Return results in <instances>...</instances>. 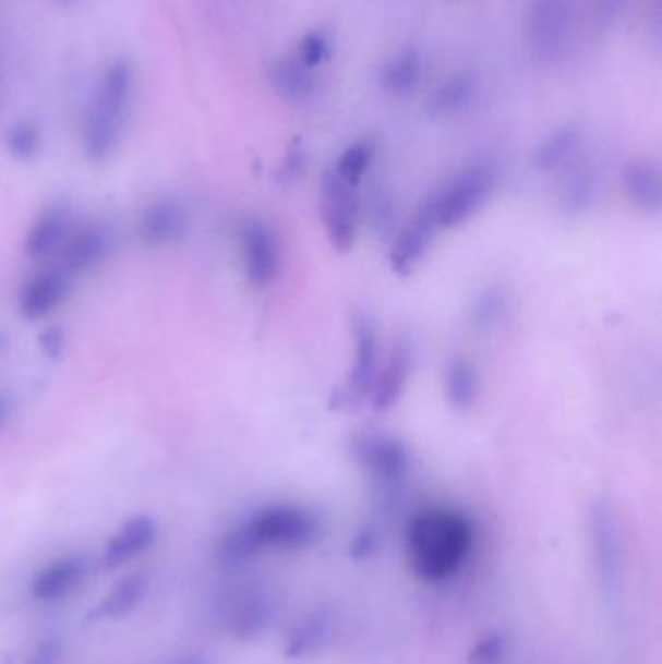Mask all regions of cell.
I'll return each instance as SVG.
<instances>
[{"label": "cell", "mask_w": 662, "mask_h": 664, "mask_svg": "<svg viewBox=\"0 0 662 664\" xmlns=\"http://www.w3.org/2000/svg\"><path fill=\"white\" fill-rule=\"evenodd\" d=\"M408 566L424 583L457 576L474 548V524L450 507H425L408 521Z\"/></svg>", "instance_id": "cell-1"}, {"label": "cell", "mask_w": 662, "mask_h": 664, "mask_svg": "<svg viewBox=\"0 0 662 664\" xmlns=\"http://www.w3.org/2000/svg\"><path fill=\"white\" fill-rule=\"evenodd\" d=\"M133 89V64L127 59L111 62L101 74L84 121V150L89 160L104 161L116 152Z\"/></svg>", "instance_id": "cell-2"}, {"label": "cell", "mask_w": 662, "mask_h": 664, "mask_svg": "<svg viewBox=\"0 0 662 664\" xmlns=\"http://www.w3.org/2000/svg\"><path fill=\"white\" fill-rule=\"evenodd\" d=\"M495 181L494 169L486 164H474L425 196L432 206L437 230H455L472 220L494 195Z\"/></svg>", "instance_id": "cell-3"}, {"label": "cell", "mask_w": 662, "mask_h": 664, "mask_svg": "<svg viewBox=\"0 0 662 664\" xmlns=\"http://www.w3.org/2000/svg\"><path fill=\"white\" fill-rule=\"evenodd\" d=\"M350 333L353 338V362L346 382L330 397V407L336 410H356L370 400L373 383L380 372V333L370 313L352 311Z\"/></svg>", "instance_id": "cell-4"}, {"label": "cell", "mask_w": 662, "mask_h": 664, "mask_svg": "<svg viewBox=\"0 0 662 664\" xmlns=\"http://www.w3.org/2000/svg\"><path fill=\"white\" fill-rule=\"evenodd\" d=\"M348 451L353 462L387 492H397L405 486L412 470V452L397 435L363 432L353 435Z\"/></svg>", "instance_id": "cell-5"}, {"label": "cell", "mask_w": 662, "mask_h": 664, "mask_svg": "<svg viewBox=\"0 0 662 664\" xmlns=\"http://www.w3.org/2000/svg\"><path fill=\"white\" fill-rule=\"evenodd\" d=\"M245 524L258 550L310 548L321 539V521L315 514L296 505H274L249 517Z\"/></svg>", "instance_id": "cell-6"}, {"label": "cell", "mask_w": 662, "mask_h": 664, "mask_svg": "<svg viewBox=\"0 0 662 664\" xmlns=\"http://www.w3.org/2000/svg\"><path fill=\"white\" fill-rule=\"evenodd\" d=\"M321 216L327 241L336 253H350L360 228V198L356 186L338 178L335 169H327L318 183Z\"/></svg>", "instance_id": "cell-7"}, {"label": "cell", "mask_w": 662, "mask_h": 664, "mask_svg": "<svg viewBox=\"0 0 662 664\" xmlns=\"http://www.w3.org/2000/svg\"><path fill=\"white\" fill-rule=\"evenodd\" d=\"M592 559L604 593L618 591L624 569V542L619 529L618 514L609 499L599 497L589 509Z\"/></svg>", "instance_id": "cell-8"}, {"label": "cell", "mask_w": 662, "mask_h": 664, "mask_svg": "<svg viewBox=\"0 0 662 664\" xmlns=\"http://www.w3.org/2000/svg\"><path fill=\"white\" fill-rule=\"evenodd\" d=\"M571 0H530L529 44L542 61H556L571 34Z\"/></svg>", "instance_id": "cell-9"}, {"label": "cell", "mask_w": 662, "mask_h": 664, "mask_svg": "<svg viewBox=\"0 0 662 664\" xmlns=\"http://www.w3.org/2000/svg\"><path fill=\"white\" fill-rule=\"evenodd\" d=\"M241 253L249 282L268 288L280 275L282 255L274 231L258 218H249L241 226Z\"/></svg>", "instance_id": "cell-10"}, {"label": "cell", "mask_w": 662, "mask_h": 664, "mask_svg": "<svg viewBox=\"0 0 662 664\" xmlns=\"http://www.w3.org/2000/svg\"><path fill=\"white\" fill-rule=\"evenodd\" d=\"M437 231L440 230L433 220L432 206L428 203V198H424V203L418 206L414 216L402 230L398 231L390 243V270L397 276L412 275L428 255Z\"/></svg>", "instance_id": "cell-11"}, {"label": "cell", "mask_w": 662, "mask_h": 664, "mask_svg": "<svg viewBox=\"0 0 662 664\" xmlns=\"http://www.w3.org/2000/svg\"><path fill=\"white\" fill-rule=\"evenodd\" d=\"M414 372V350L407 340H397L371 389L370 405L375 412H389L402 399Z\"/></svg>", "instance_id": "cell-12"}, {"label": "cell", "mask_w": 662, "mask_h": 664, "mask_svg": "<svg viewBox=\"0 0 662 664\" xmlns=\"http://www.w3.org/2000/svg\"><path fill=\"white\" fill-rule=\"evenodd\" d=\"M189 228L191 221L185 206L173 198H164L144 210L139 221V236L148 245L164 248L185 240Z\"/></svg>", "instance_id": "cell-13"}, {"label": "cell", "mask_w": 662, "mask_h": 664, "mask_svg": "<svg viewBox=\"0 0 662 664\" xmlns=\"http://www.w3.org/2000/svg\"><path fill=\"white\" fill-rule=\"evenodd\" d=\"M69 293V275L61 268H51L27 280L20 293V313L27 321L44 319L53 313Z\"/></svg>", "instance_id": "cell-14"}, {"label": "cell", "mask_w": 662, "mask_h": 664, "mask_svg": "<svg viewBox=\"0 0 662 664\" xmlns=\"http://www.w3.org/2000/svg\"><path fill=\"white\" fill-rule=\"evenodd\" d=\"M622 186L627 201L647 216L661 214L662 176L651 160H629L622 169Z\"/></svg>", "instance_id": "cell-15"}, {"label": "cell", "mask_w": 662, "mask_h": 664, "mask_svg": "<svg viewBox=\"0 0 662 664\" xmlns=\"http://www.w3.org/2000/svg\"><path fill=\"white\" fill-rule=\"evenodd\" d=\"M72 226V208L67 203L49 204L34 226L27 231L24 251L29 257H44L69 238Z\"/></svg>", "instance_id": "cell-16"}, {"label": "cell", "mask_w": 662, "mask_h": 664, "mask_svg": "<svg viewBox=\"0 0 662 664\" xmlns=\"http://www.w3.org/2000/svg\"><path fill=\"white\" fill-rule=\"evenodd\" d=\"M111 241V233L104 226L84 228L62 249L61 270L71 276L98 266L107 257Z\"/></svg>", "instance_id": "cell-17"}, {"label": "cell", "mask_w": 662, "mask_h": 664, "mask_svg": "<svg viewBox=\"0 0 662 664\" xmlns=\"http://www.w3.org/2000/svg\"><path fill=\"white\" fill-rule=\"evenodd\" d=\"M158 536V524L151 515H139L124 523L116 536L107 542L104 552V564L106 567H119L127 559L139 556L144 550L151 548Z\"/></svg>", "instance_id": "cell-18"}, {"label": "cell", "mask_w": 662, "mask_h": 664, "mask_svg": "<svg viewBox=\"0 0 662 664\" xmlns=\"http://www.w3.org/2000/svg\"><path fill=\"white\" fill-rule=\"evenodd\" d=\"M274 92L290 101H305L315 94L317 81L313 69L305 67L296 55L276 57L266 71Z\"/></svg>", "instance_id": "cell-19"}, {"label": "cell", "mask_w": 662, "mask_h": 664, "mask_svg": "<svg viewBox=\"0 0 662 664\" xmlns=\"http://www.w3.org/2000/svg\"><path fill=\"white\" fill-rule=\"evenodd\" d=\"M443 393L453 410L470 412L482 397V377L477 365L465 358H453L443 372Z\"/></svg>", "instance_id": "cell-20"}, {"label": "cell", "mask_w": 662, "mask_h": 664, "mask_svg": "<svg viewBox=\"0 0 662 664\" xmlns=\"http://www.w3.org/2000/svg\"><path fill=\"white\" fill-rule=\"evenodd\" d=\"M274 616L273 599L261 589H249L231 611V633L239 639H255L265 633Z\"/></svg>", "instance_id": "cell-21"}, {"label": "cell", "mask_w": 662, "mask_h": 664, "mask_svg": "<svg viewBox=\"0 0 662 664\" xmlns=\"http://www.w3.org/2000/svg\"><path fill=\"white\" fill-rule=\"evenodd\" d=\"M86 571L88 564L80 556L57 559L34 579L32 594L44 603L59 601L64 594L71 593L72 589L86 577Z\"/></svg>", "instance_id": "cell-22"}, {"label": "cell", "mask_w": 662, "mask_h": 664, "mask_svg": "<svg viewBox=\"0 0 662 664\" xmlns=\"http://www.w3.org/2000/svg\"><path fill=\"white\" fill-rule=\"evenodd\" d=\"M581 146V131L575 124H564L547 134L532 150L530 164L542 173H552L574 161Z\"/></svg>", "instance_id": "cell-23"}, {"label": "cell", "mask_w": 662, "mask_h": 664, "mask_svg": "<svg viewBox=\"0 0 662 664\" xmlns=\"http://www.w3.org/2000/svg\"><path fill=\"white\" fill-rule=\"evenodd\" d=\"M335 618L327 608L313 611L293 628L290 638L286 641L284 653L288 659H303L313 655L327 645L333 633Z\"/></svg>", "instance_id": "cell-24"}, {"label": "cell", "mask_w": 662, "mask_h": 664, "mask_svg": "<svg viewBox=\"0 0 662 664\" xmlns=\"http://www.w3.org/2000/svg\"><path fill=\"white\" fill-rule=\"evenodd\" d=\"M477 96V81L472 74L459 72L443 82L440 88L433 92L428 101V113L432 117H447L467 109Z\"/></svg>", "instance_id": "cell-25"}, {"label": "cell", "mask_w": 662, "mask_h": 664, "mask_svg": "<svg viewBox=\"0 0 662 664\" xmlns=\"http://www.w3.org/2000/svg\"><path fill=\"white\" fill-rule=\"evenodd\" d=\"M507 307H509V292L504 286L490 283L478 293L477 300L472 303L470 323L478 333L490 335L504 323Z\"/></svg>", "instance_id": "cell-26"}, {"label": "cell", "mask_w": 662, "mask_h": 664, "mask_svg": "<svg viewBox=\"0 0 662 664\" xmlns=\"http://www.w3.org/2000/svg\"><path fill=\"white\" fill-rule=\"evenodd\" d=\"M424 69L422 51L410 45L400 49L383 71V86L393 94H408L420 82Z\"/></svg>", "instance_id": "cell-27"}, {"label": "cell", "mask_w": 662, "mask_h": 664, "mask_svg": "<svg viewBox=\"0 0 662 664\" xmlns=\"http://www.w3.org/2000/svg\"><path fill=\"white\" fill-rule=\"evenodd\" d=\"M146 579L142 576H129L116 584V589L107 594L98 608L89 614V620H119L133 611L144 594Z\"/></svg>", "instance_id": "cell-28"}, {"label": "cell", "mask_w": 662, "mask_h": 664, "mask_svg": "<svg viewBox=\"0 0 662 664\" xmlns=\"http://www.w3.org/2000/svg\"><path fill=\"white\" fill-rule=\"evenodd\" d=\"M597 198V178L592 169L577 168L567 178L562 193V206L567 214L579 216L591 208Z\"/></svg>", "instance_id": "cell-29"}, {"label": "cell", "mask_w": 662, "mask_h": 664, "mask_svg": "<svg viewBox=\"0 0 662 664\" xmlns=\"http://www.w3.org/2000/svg\"><path fill=\"white\" fill-rule=\"evenodd\" d=\"M373 154H375L373 142L368 141V138L353 142L342 152V156L338 158L333 169L338 173V178L345 179L346 183L358 186L362 183L365 171L370 169Z\"/></svg>", "instance_id": "cell-30"}, {"label": "cell", "mask_w": 662, "mask_h": 664, "mask_svg": "<svg viewBox=\"0 0 662 664\" xmlns=\"http://www.w3.org/2000/svg\"><path fill=\"white\" fill-rule=\"evenodd\" d=\"M261 550L256 546L253 534L249 531L245 523L238 524L233 531L226 534V539L221 541L218 559L221 566L226 569H236L243 564H248L249 559L258 554Z\"/></svg>", "instance_id": "cell-31"}, {"label": "cell", "mask_w": 662, "mask_h": 664, "mask_svg": "<svg viewBox=\"0 0 662 664\" xmlns=\"http://www.w3.org/2000/svg\"><path fill=\"white\" fill-rule=\"evenodd\" d=\"M7 148L12 154V158H16V160H34L41 148V133H39L37 124L32 121H20V123L12 124L7 134Z\"/></svg>", "instance_id": "cell-32"}, {"label": "cell", "mask_w": 662, "mask_h": 664, "mask_svg": "<svg viewBox=\"0 0 662 664\" xmlns=\"http://www.w3.org/2000/svg\"><path fill=\"white\" fill-rule=\"evenodd\" d=\"M328 55H330V41H328L327 34H323V32H310V34L301 37L296 57L305 67L315 69L318 64L327 61Z\"/></svg>", "instance_id": "cell-33"}, {"label": "cell", "mask_w": 662, "mask_h": 664, "mask_svg": "<svg viewBox=\"0 0 662 664\" xmlns=\"http://www.w3.org/2000/svg\"><path fill=\"white\" fill-rule=\"evenodd\" d=\"M505 655H507V639L502 633H490L472 647V651L468 655V663L499 664L504 661Z\"/></svg>", "instance_id": "cell-34"}, {"label": "cell", "mask_w": 662, "mask_h": 664, "mask_svg": "<svg viewBox=\"0 0 662 664\" xmlns=\"http://www.w3.org/2000/svg\"><path fill=\"white\" fill-rule=\"evenodd\" d=\"M305 168V152L301 148L300 142H293L290 144V148L284 156L282 164L278 168L276 179L282 183V185H292L296 179L300 178L301 171Z\"/></svg>", "instance_id": "cell-35"}, {"label": "cell", "mask_w": 662, "mask_h": 664, "mask_svg": "<svg viewBox=\"0 0 662 664\" xmlns=\"http://www.w3.org/2000/svg\"><path fill=\"white\" fill-rule=\"evenodd\" d=\"M627 0H594V22L599 27H610L618 22L626 10Z\"/></svg>", "instance_id": "cell-36"}, {"label": "cell", "mask_w": 662, "mask_h": 664, "mask_svg": "<svg viewBox=\"0 0 662 664\" xmlns=\"http://www.w3.org/2000/svg\"><path fill=\"white\" fill-rule=\"evenodd\" d=\"M37 342L47 360H59L64 352V330L61 327L45 328Z\"/></svg>", "instance_id": "cell-37"}, {"label": "cell", "mask_w": 662, "mask_h": 664, "mask_svg": "<svg viewBox=\"0 0 662 664\" xmlns=\"http://www.w3.org/2000/svg\"><path fill=\"white\" fill-rule=\"evenodd\" d=\"M62 651H64V647H62L61 639H45L36 647V651L32 653L27 664H61Z\"/></svg>", "instance_id": "cell-38"}, {"label": "cell", "mask_w": 662, "mask_h": 664, "mask_svg": "<svg viewBox=\"0 0 662 664\" xmlns=\"http://www.w3.org/2000/svg\"><path fill=\"white\" fill-rule=\"evenodd\" d=\"M380 539L371 529H363L358 532L350 541V556L356 559L370 558L371 554L377 550Z\"/></svg>", "instance_id": "cell-39"}, {"label": "cell", "mask_w": 662, "mask_h": 664, "mask_svg": "<svg viewBox=\"0 0 662 664\" xmlns=\"http://www.w3.org/2000/svg\"><path fill=\"white\" fill-rule=\"evenodd\" d=\"M10 414H12V399L9 395L0 393V427L9 422Z\"/></svg>", "instance_id": "cell-40"}, {"label": "cell", "mask_w": 662, "mask_h": 664, "mask_svg": "<svg viewBox=\"0 0 662 664\" xmlns=\"http://www.w3.org/2000/svg\"><path fill=\"white\" fill-rule=\"evenodd\" d=\"M9 345H10L9 335H7V333H4V330H0V354H2V352H4V350H7V348H9Z\"/></svg>", "instance_id": "cell-41"}, {"label": "cell", "mask_w": 662, "mask_h": 664, "mask_svg": "<svg viewBox=\"0 0 662 664\" xmlns=\"http://www.w3.org/2000/svg\"><path fill=\"white\" fill-rule=\"evenodd\" d=\"M181 664H204L203 661H201V659H186V661H183V663Z\"/></svg>", "instance_id": "cell-42"}, {"label": "cell", "mask_w": 662, "mask_h": 664, "mask_svg": "<svg viewBox=\"0 0 662 664\" xmlns=\"http://www.w3.org/2000/svg\"><path fill=\"white\" fill-rule=\"evenodd\" d=\"M59 2H61V4H71L74 0H59Z\"/></svg>", "instance_id": "cell-43"}]
</instances>
